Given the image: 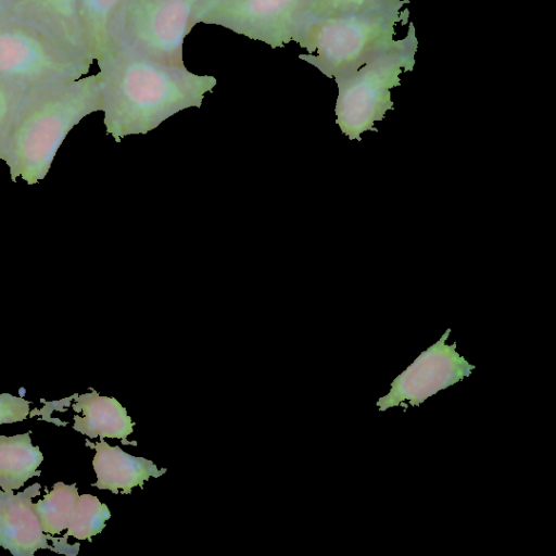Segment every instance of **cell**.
Here are the masks:
<instances>
[{
    "label": "cell",
    "instance_id": "1",
    "mask_svg": "<svg viewBox=\"0 0 556 556\" xmlns=\"http://www.w3.org/2000/svg\"><path fill=\"white\" fill-rule=\"evenodd\" d=\"M102 90L103 123L116 142L146 135L188 108H200L216 86L212 75H198L185 65H169L124 47L97 62Z\"/></svg>",
    "mask_w": 556,
    "mask_h": 556
},
{
    "label": "cell",
    "instance_id": "2",
    "mask_svg": "<svg viewBox=\"0 0 556 556\" xmlns=\"http://www.w3.org/2000/svg\"><path fill=\"white\" fill-rule=\"evenodd\" d=\"M97 111H102L98 73L29 92L5 148L11 180L34 185L43 179L68 132Z\"/></svg>",
    "mask_w": 556,
    "mask_h": 556
},
{
    "label": "cell",
    "instance_id": "3",
    "mask_svg": "<svg viewBox=\"0 0 556 556\" xmlns=\"http://www.w3.org/2000/svg\"><path fill=\"white\" fill-rule=\"evenodd\" d=\"M408 2L305 21L294 41L306 51L299 59L329 78L356 71L394 41L396 25L408 21Z\"/></svg>",
    "mask_w": 556,
    "mask_h": 556
},
{
    "label": "cell",
    "instance_id": "4",
    "mask_svg": "<svg viewBox=\"0 0 556 556\" xmlns=\"http://www.w3.org/2000/svg\"><path fill=\"white\" fill-rule=\"evenodd\" d=\"M418 40L413 23L407 35L354 72L334 78L338 85L336 124L350 139L361 141L364 131H378L375 122L393 110L391 89L401 85L400 75L412 71Z\"/></svg>",
    "mask_w": 556,
    "mask_h": 556
},
{
    "label": "cell",
    "instance_id": "5",
    "mask_svg": "<svg viewBox=\"0 0 556 556\" xmlns=\"http://www.w3.org/2000/svg\"><path fill=\"white\" fill-rule=\"evenodd\" d=\"M93 60L0 10V77L27 92L85 76Z\"/></svg>",
    "mask_w": 556,
    "mask_h": 556
},
{
    "label": "cell",
    "instance_id": "6",
    "mask_svg": "<svg viewBox=\"0 0 556 556\" xmlns=\"http://www.w3.org/2000/svg\"><path fill=\"white\" fill-rule=\"evenodd\" d=\"M199 0H124L114 48L124 47L161 63L182 66L184 41Z\"/></svg>",
    "mask_w": 556,
    "mask_h": 556
},
{
    "label": "cell",
    "instance_id": "7",
    "mask_svg": "<svg viewBox=\"0 0 556 556\" xmlns=\"http://www.w3.org/2000/svg\"><path fill=\"white\" fill-rule=\"evenodd\" d=\"M309 0H223L197 23L222 26L238 35L283 48L295 41L306 17Z\"/></svg>",
    "mask_w": 556,
    "mask_h": 556
},
{
    "label": "cell",
    "instance_id": "8",
    "mask_svg": "<svg viewBox=\"0 0 556 556\" xmlns=\"http://www.w3.org/2000/svg\"><path fill=\"white\" fill-rule=\"evenodd\" d=\"M0 10L91 59L84 39L78 0H5Z\"/></svg>",
    "mask_w": 556,
    "mask_h": 556
},
{
    "label": "cell",
    "instance_id": "9",
    "mask_svg": "<svg viewBox=\"0 0 556 556\" xmlns=\"http://www.w3.org/2000/svg\"><path fill=\"white\" fill-rule=\"evenodd\" d=\"M34 483L16 494L5 492L0 511V547L15 556H31L37 549L50 548L31 498L39 495Z\"/></svg>",
    "mask_w": 556,
    "mask_h": 556
},
{
    "label": "cell",
    "instance_id": "10",
    "mask_svg": "<svg viewBox=\"0 0 556 556\" xmlns=\"http://www.w3.org/2000/svg\"><path fill=\"white\" fill-rule=\"evenodd\" d=\"M86 444L96 450L92 466L97 481L92 485L100 490H110L114 494L122 490L124 494H130L134 486L142 489L151 477L157 478L166 472V468L159 469L150 459L129 455L119 446L109 445L103 438L94 444L89 441Z\"/></svg>",
    "mask_w": 556,
    "mask_h": 556
},
{
    "label": "cell",
    "instance_id": "11",
    "mask_svg": "<svg viewBox=\"0 0 556 556\" xmlns=\"http://www.w3.org/2000/svg\"><path fill=\"white\" fill-rule=\"evenodd\" d=\"M73 409L81 412L83 416H74L73 428L89 438L119 439L123 444L137 445L128 441L136 425L121 403L109 396H101L94 390L89 393L75 395Z\"/></svg>",
    "mask_w": 556,
    "mask_h": 556
},
{
    "label": "cell",
    "instance_id": "12",
    "mask_svg": "<svg viewBox=\"0 0 556 556\" xmlns=\"http://www.w3.org/2000/svg\"><path fill=\"white\" fill-rule=\"evenodd\" d=\"M30 431L12 437L0 435V489L10 492L23 486L34 476L43 455L33 445Z\"/></svg>",
    "mask_w": 556,
    "mask_h": 556
},
{
    "label": "cell",
    "instance_id": "13",
    "mask_svg": "<svg viewBox=\"0 0 556 556\" xmlns=\"http://www.w3.org/2000/svg\"><path fill=\"white\" fill-rule=\"evenodd\" d=\"M124 0H78L84 39L93 61L113 51L114 30Z\"/></svg>",
    "mask_w": 556,
    "mask_h": 556
},
{
    "label": "cell",
    "instance_id": "14",
    "mask_svg": "<svg viewBox=\"0 0 556 556\" xmlns=\"http://www.w3.org/2000/svg\"><path fill=\"white\" fill-rule=\"evenodd\" d=\"M78 495L75 483L56 482L43 498L34 503L45 533L53 535L67 529Z\"/></svg>",
    "mask_w": 556,
    "mask_h": 556
},
{
    "label": "cell",
    "instance_id": "15",
    "mask_svg": "<svg viewBox=\"0 0 556 556\" xmlns=\"http://www.w3.org/2000/svg\"><path fill=\"white\" fill-rule=\"evenodd\" d=\"M110 517L109 507L101 503L97 496L91 494L78 495L65 538L91 540V536L104 529L105 521Z\"/></svg>",
    "mask_w": 556,
    "mask_h": 556
},
{
    "label": "cell",
    "instance_id": "16",
    "mask_svg": "<svg viewBox=\"0 0 556 556\" xmlns=\"http://www.w3.org/2000/svg\"><path fill=\"white\" fill-rule=\"evenodd\" d=\"M28 93L0 77V160L2 161L17 112Z\"/></svg>",
    "mask_w": 556,
    "mask_h": 556
},
{
    "label": "cell",
    "instance_id": "17",
    "mask_svg": "<svg viewBox=\"0 0 556 556\" xmlns=\"http://www.w3.org/2000/svg\"><path fill=\"white\" fill-rule=\"evenodd\" d=\"M397 0H309L305 21L378 9Z\"/></svg>",
    "mask_w": 556,
    "mask_h": 556
},
{
    "label": "cell",
    "instance_id": "18",
    "mask_svg": "<svg viewBox=\"0 0 556 556\" xmlns=\"http://www.w3.org/2000/svg\"><path fill=\"white\" fill-rule=\"evenodd\" d=\"M29 401L9 393L0 394V425L13 424L27 418L30 412Z\"/></svg>",
    "mask_w": 556,
    "mask_h": 556
},
{
    "label": "cell",
    "instance_id": "19",
    "mask_svg": "<svg viewBox=\"0 0 556 556\" xmlns=\"http://www.w3.org/2000/svg\"><path fill=\"white\" fill-rule=\"evenodd\" d=\"M220 1L223 0H199L197 12L194 15V24H197V20L201 14H203L206 10H208L211 7Z\"/></svg>",
    "mask_w": 556,
    "mask_h": 556
},
{
    "label": "cell",
    "instance_id": "20",
    "mask_svg": "<svg viewBox=\"0 0 556 556\" xmlns=\"http://www.w3.org/2000/svg\"><path fill=\"white\" fill-rule=\"evenodd\" d=\"M4 494H5V492L0 490V511H1L2 503H3Z\"/></svg>",
    "mask_w": 556,
    "mask_h": 556
},
{
    "label": "cell",
    "instance_id": "21",
    "mask_svg": "<svg viewBox=\"0 0 556 556\" xmlns=\"http://www.w3.org/2000/svg\"><path fill=\"white\" fill-rule=\"evenodd\" d=\"M5 0H0V9L3 7Z\"/></svg>",
    "mask_w": 556,
    "mask_h": 556
}]
</instances>
